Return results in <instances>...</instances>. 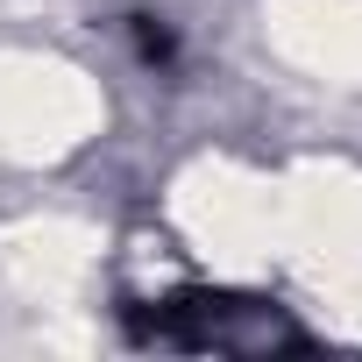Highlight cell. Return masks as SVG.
Wrapping results in <instances>:
<instances>
[{
    "label": "cell",
    "instance_id": "2",
    "mask_svg": "<svg viewBox=\"0 0 362 362\" xmlns=\"http://www.w3.org/2000/svg\"><path fill=\"white\" fill-rule=\"evenodd\" d=\"M135 50H142L149 64H163V57H170V29H163L156 15H135Z\"/></svg>",
    "mask_w": 362,
    "mask_h": 362
},
{
    "label": "cell",
    "instance_id": "1",
    "mask_svg": "<svg viewBox=\"0 0 362 362\" xmlns=\"http://www.w3.org/2000/svg\"><path fill=\"white\" fill-rule=\"evenodd\" d=\"M135 334L163 348H298V334L263 298H228V291L163 298L156 313H135Z\"/></svg>",
    "mask_w": 362,
    "mask_h": 362
}]
</instances>
